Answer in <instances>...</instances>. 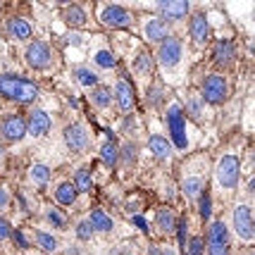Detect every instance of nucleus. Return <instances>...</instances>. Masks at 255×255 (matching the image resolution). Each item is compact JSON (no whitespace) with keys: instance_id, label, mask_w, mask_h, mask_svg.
I'll return each mask as SVG.
<instances>
[{"instance_id":"1","label":"nucleus","mask_w":255,"mask_h":255,"mask_svg":"<svg viewBox=\"0 0 255 255\" xmlns=\"http://www.w3.org/2000/svg\"><path fill=\"white\" fill-rule=\"evenodd\" d=\"M0 96L10 100H17L22 105H29L38 98V89L36 84L24 77H14V74H0Z\"/></svg>"},{"instance_id":"2","label":"nucleus","mask_w":255,"mask_h":255,"mask_svg":"<svg viewBox=\"0 0 255 255\" xmlns=\"http://www.w3.org/2000/svg\"><path fill=\"white\" fill-rule=\"evenodd\" d=\"M239 177H241V162H239V157L234 155V153H227V155L220 157L217 169H215L217 186L224 191H232V189H236Z\"/></svg>"},{"instance_id":"3","label":"nucleus","mask_w":255,"mask_h":255,"mask_svg":"<svg viewBox=\"0 0 255 255\" xmlns=\"http://www.w3.org/2000/svg\"><path fill=\"white\" fill-rule=\"evenodd\" d=\"M167 127H169V136L174 141L177 150H186L189 148V136H186V117L179 103H172L167 110Z\"/></svg>"},{"instance_id":"4","label":"nucleus","mask_w":255,"mask_h":255,"mask_svg":"<svg viewBox=\"0 0 255 255\" xmlns=\"http://www.w3.org/2000/svg\"><path fill=\"white\" fill-rule=\"evenodd\" d=\"M229 253V229L227 224L215 220L208 227V244H205V255H227Z\"/></svg>"},{"instance_id":"5","label":"nucleus","mask_w":255,"mask_h":255,"mask_svg":"<svg viewBox=\"0 0 255 255\" xmlns=\"http://www.w3.org/2000/svg\"><path fill=\"white\" fill-rule=\"evenodd\" d=\"M203 100L205 103H210V105H220L227 100L229 96V86H227V79L222 74H210V77H205L203 81Z\"/></svg>"},{"instance_id":"6","label":"nucleus","mask_w":255,"mask_h":255,"mask_svg":"<svg viewBox=\"0 0 255 255\" xmlns=\"http://www.w3.org/2000/svg\"><path fill=\"white\" fill-rule=\"evenodd\" d=\"M181 57H184V45L179 38H165L162 45H160V50H157V62L162 69H174V67L181 62Z\"/></svg>"},{"instance_id":"7","label":"nucleus","mask_w":255,"mask_h":255,"mask_svg":"<svg viewBox=\"0 0 255 255\" xmlns=\"http://www.w3.org/2000/svg\"><path fill=\"white\" fill-rule=\"evenodd\" d=\"M98 19L105 26H112V29H127L131 24V14L127 7L122 5H105L103 10L98 12Z\"/></svg>"},{"instance_id":"8","label":"nucleus","mask_w":255,"mask_h":255,"mask_svg":"<svg viewBox=\"0 0 255 255\" xmlns=\"http://www.w3.org/2000/svg\"><path fill=\"white\" fill-rule=\"evenodd\" d=\"M53 62V50L45 41H33L26 48V65L33 69H48Z\"/></svg>"},{"instance_id":"9","label":"nucleus","mask_w":255,"mask_h":255,"mask_svg":"<svg viewBox=\"0 0 255 255\" xmlns=\"http://www.w3.org/2000/svg\"><path fill=\"white\" fill-rule=\"evenodd\" d=\"M234 229L244 241H253L255 227H253V210L248 205H236L234 208Z\"/></svg>"},{"instance_id":"10","label":"nucleus","mask_w":255,"mask_h":255,"mask_svg":"<svg viewBox=\"0 0 255 255\" xmlns=\"http://www.w3.org/2000/svg\"><path fill=\"white\" fill-rule=\"evenodd\" d=\"M65 143L72 153H86L91 143L86 127L84 124H69L65 129Z\"/></svg>"},{"instance_id":"11","label":"nucleus","mask_w":255,"mask_h":255,"mask_svg":"<svg viewBox=\"0 0 255 255\" xmlns=\"http://www.w3.org/2000/svg\"><path fill=\"white\" fill-rule=\"evenodd\" d=\"M115 98H117L120 112L129 115V112L133 110V105H136V93H133L131 84H129L127 79H120V81L115 84Z\"/></svg>"},{"instance_id":"12","label":"nucleus","mask_w":255,"mask_h":255,"mask_svg":"<svg viewBox=\"0 0 255 255\" xmlns=\"http://www.w3.org/2000/svg\"><path fill=\"white\" fill-rule=\"evenodd\" d=\"M0 133H2V138H5V141L17 143V141H22L24 133H26V122H24L19 115H12V117H7V120L2 122Z\"/></svg>"},{"instance_id":"13","label":"nucleus","mask_w":255,"mask_h":255,"mask_svg":"<svg viewBox=\"0 0 255 255\" xmlns=\"http://www.w3.org/2000/svg\"><path fill=\"white\" fill-rule=\"evenodd\" d=\"M155 7L167 19H181V17L189 14L191 2H186V0H162V2H157Z\"/></svg>"},{"instance_id":"14","label":"nucleus","mask_w":255,"mask_h":255,"mask_svg":"<svg viewBox=\"0 0 255 255\" xmlns=\"http://www.w3.org/2000/svg\"><path fill=\"white\" fill-rule=\"evenodd\" d=\"M50 115L43 110H33L31 117H29V122H26V131L31 133L33 138H41L45 133L50 131Z\"/></svg>"},{"instance_id":"15","label":"nucleus","mask_w":255,"mask_h":255,"mask_svg":"<svg viewBox=\"0 0 255 255\" xmlns=\"http://www.w3.org/2000/svg\"><path fill=\"white\" fill-rule=\"evenodd\" d=\"M191 41L196 45H203L208 41V36H210V24H208V17L203 14V12H196L193 17H191Z\"/></svg>"},{"instance_id":"16","label":"nucleus","mask_w":255,"mask_h":255,"mask_svg":"<svg viewBox=\"0 0 255 255\" xmlns=\"http://www.w3.org/2000/svg\"><path fill=\"white\" fill-rule=\"evenodd\" d=\"M143 33L145 38L150 41V43H155V41H165V38H169V24L165 22V19H157V17H153V19H148L143 26Z\"/></svg>"},{"instance_id":"17","label":"nucleus","mask_w":255,"mask_h":255,"mask_svg":"<svg viewBox=\"0 0 255 255\" xmlns=\"http://www.w3.org/2000/svg\"><path fill=\"white\" fill-rule=\"evenodd\" d=\"M212 62L217 67H229L234 62V43L229 41H220V43H215L212 48Z\"/></svg>"},{"instance_id":"18","label":"nucleus","mask_w":255,"mask_h":255,"mask_svg":"<svg viewBox=\"0 0 255 255\" xmlns=\"http://www.w3.org/2000/svg\"><path fill=\"white\" fill-rule=\"evenodd\" d=\"M7 33L14 41H29L31 38V24L22 19V17H12L7 22Z\"/></svg>"},{"instance_id":"19","label":"nucleus","mask_w":255,"mask_h":255,"mask_svg":"<svg viewBox=\"0 0 255 255\" xmlns=\"http://www.w3.org/2000/svg\"><path fill=\"white\" fill-rule=\"evenodd\" d=\"M155 222L162 234H172L177 227V215L172 208H157L155 210Z\"/></svg>"},{"instance_id":"20","label":"nucleus","mask_w":255,"mask_h":255,"mask_svg":"<svg viewBox=\"0 0 255 255\" xmlns=\"http://www.w3.org/2000/svg\"><path fill=\"white\" fill-rule=\"evenodd\" d=\"M148 148H150V153L157 160H167V157L172 155V143L167 138H162V136H150L148 138Z\"/></svg>"},{"instance_id":"21","label":"nucleus","mask_w":255,"mask_h":255,"mask_svg":"<svg viewBox=\"0 0 255 255\" xmlns=\"http://www.w3.org/2000/svg\"><path fill=\"white\" fill-rule=\"evenodd\" d=\"M117 157H120V148H117V143H115L112 133H108L105 143L100 145V160H103L108 167H112V165H117Z\"/></svg>"},{"instance_id":"22","label":"nucleus","mask_w":255,"mask_h":255,"mask_svg":"<svg viewBox=\"0 0 255 255\" xmlns=\"http://www.w3.org/2000/svg\"><path fill=\"white\" fill-rule=\"evenodd\" d=\"M91 227H93V232H103V234H108L112 232V220L108 217V212L105 210H100V208H96V210H91Z\"/></svg>"},{"instance_id":"23","label":"nucleus","mask_w":255,"mask_h":255,"mask_svg":"<svg viewBox=\"0 0 255 255\" xmlns=\"http://www.w3.org/2000/svg\"><path fill=\"white\" fill-rule=\"evenodd\" d=\"M29 179H31L36 186H45V184L50 181V167L41 165V162L31 165V167H29Z\"/></svg>"},{"instance_id":"24","label":"nucleus","mask_w":255,"mask_h":255,"mask_svg":"<svg viewBox=\"0 0 255 255\" xmlns=\"http://www.w3.org/2000/svg\"><path fill=\"white\" fill-rule=\"evenodd\" d=\"M65 19H67V24L69 26H84L86 24V10L81 7V5H69L67 7V12H65Z\"/></svg>"},{"instance_id":"25","label":"nucleus","mask_w":255,"mask_h":255,"mask_svg":"<svg viewBox=\"0 0 255 255\" xmlns=\"http://www.w3.org/2000/svg\"><path fill=\"white\" fill-rule=\"evenodd\" d=\"M55 200L57 205H74V200H77V191L72 184H60L55 189Z\"/></svg>"},{"instance_id":"26","label":"nucleus","mask_w":255,"mask_h":255,"mask_svg":"<svg viewBox=\"0 0 255 255\" xmlns=\"http://www.w3.org/2000/svg\"><path fill=\"white\" fill-rule=\"evenodd\" d=\"M181 191H184V196L186 198H198L200 193H203V179L200 177H186L184 179V184H181Z\"/></svg>"},{"instance_id":"27","label":"nucleus","mask_w":255,"mask_h":255,"mask_svg":"<svg viewBox=\"0 0 255 255\" xmlns=\"http://www.w3.org/2000/svg\"><path fill=\"white\" fill-rule=\"evenodd\" d=\"M91 100H93L96 108L105 110V108H110V103H112V91L105 89V86H96L93 93H91Z\"/></svg>"},{"instance_id":"28","label":"nucleus","mask_w":255,"mask_h":255,"mask_svg":"<svg viewBox=\"0 0 255 255\" xmlns=\"http://www.w3.org/2000/svg\"><path fill=\"white\" fill-rule=\"evenodd\" d=\"M74 79H77L81 86H86V89H96L98 86V77L91 69H86V67H77L74 69Z\"/></svg>"},{"instance_id":"29","label":"nucleus","mask_w":255,"mask_h":255,"mask_svg":"<svg viewBox=\"0 0 255 255\" xmlns=\"http://www.w3.org/2000/svg\"><path fill=\"white\" fill-rule=\"evenodd\" d=\"M133 69H136V74L148 77V74L153 72V57L148 55V53H138L136 60H133Z\"/></svg>"},{"instance_id":"30","label":"nucleus","mask_w":255,"mask_h":255,"mask_svg":"<svg viewBox=\"0 0 255 255\" xmlns=\"http://www.w3.org/2000/svg\"><path fill=\"white\" fill-rule=\"evenodd\" d=\"M36 244H38V248L45 251V253H55L57 251V239L48 232H36Z\"/></svg>"},{"instance_id":"31","label":"nucleus","mask_w":255,"mask_h":255,"mask_svg":"<svg viewBox=\"0 0 255 255\" xmlns=\"http://www.w3.org/2000/svg\"><path fill=\"white\" fill-rule=\"evenodd\" d=\"M74 191L77 193H86V191H91V172L89 169H77L74 172Z\"/></svg>"},{"instance_id":"32","label":"nucleus","mask_w":255,"mask_h":255,"mask_svg":"<svg viewBox=\"0 0 255 255\" xmlns=\"http://www.w3.org/2000/svg\"><path fill=\"white\" fill-rule=\"evenodd\" d=\"M93 62H96L100 69H112V67H115V55H112L110 50H98V53L93 55Z\"/></svg>"},{"instance_id":"33","label":"nucleus","mask_w":255,"mask_h":255,"mask_svg":"<svg viewBox=\"0 0 255 255\" xmlns=\"http://www.w3.org/2000/svg\"><path fill=\"white\" fill-rule=\"evenodd\" d=\"M45 217H48V222L53 224V227H57V229H65L67 227V215L55 210V208H50V210L45 212Z\"/></svg>"},{"instance_id":"34","label":"nucleus","mask_w":255,"mask_h":255,"mask_svg":"<svg viewBox=\"0 0 255 255\" xmlns=\"http://www.w3.org/2000/svg\"><path fill=\"white\" fill-rule=\"evenodd\" d=\"M93 227H91L89 220H81V222L77 224V236H79V241H91L93 239Z\"/></svg>"},{"instance_id":"35","label":"nucleus","mask_w":255,"mask_h":255,"mask_svg":"<svg viewBox=\"0 0 255 255\" xmlns=\"http://www.w3.org/2000/svg\"><path fill=\"white\" fill-rule=\"evenodd\" d=\"M205 253V244L200 236H193L189 244H186V255H203Z\"/></svg>"},{"instance_id":"36","label":"nucleus","mask_w":255,"mask_h":255,"mask_svg":"<svg viewBox=\"0 0 255 255\" xmlns=\"http://www.w3.org/2000/svg\"><path fill=\"white\" fill-rule=\"evenodd\" d=\"M120 155H122V160L127 162V165H131L133 160L138 157V148H136V143L129 141V143H124V148H122V153H120Z\"/></svg>"},{"instance_id":"37","label":"nucleus","mask_w":255,"mask_h":255,"mask_svg":"<svg viewBox=\"0 0 255 255\" xmlns=\"http://www.w3.org/2000/svg\"><path fill=\"white\" fill-rule=\"evenodd\" d=\"M200 215H203V220H210L212 215V196L208 191L200 196Z\"/></svg>"},{"instance_id":"38","label":"nucleus","mask_w":255,"mask_h":255,"mask_svg":"<svg viewBox=\"0 0 255 255\" xmlns=\"http://www.w3.org/2000/svg\"><path fill=\"white\" fill-rule=\"evenodd\" d=\"M162 96H165L162 86H153V89L148 91V103H150L153 108H157V105H160V100H162Z\"/></svg>"},{"instance_id":"39","label":"nucleus","mask_w":255,"mask_h":255,"mask_svg":"<svg viewBox=\"0 0 255 255\" xmlns=\"http://www.w3.org/2000/svg\"><path fill=\"white\" fill-rule=\"evenodd\" d=\"M65 43H67V45H74V48H79V45L84 43V36H81L79 31H69V33L65 36Z\"/></svg>"},{"instance_id":"40","label":"nucleus","mask_w":255,"mask_h":255,"mask_svg":"<svg viewBox=\"0 0 255 255\" xmlns=\"http://www.w3.org/2000/svg\"><path fill=\"white\" fill-rule=\"evenodd\" d=\"M177 241L186 246V220H177Z\"/></svg>"},{"instance_id":"41","label":"nucleus","mask_w":255,"mask_h":255,"mask_svg":"<svg viewBox=\"0 0 255 255\" xmlns=\"http://www.w3.org/2000/svg\"><path fill=\"white\" fill-rule=\"evenodd\" d=\"M10 236H14V244L19 246V248H29V239L24 236V232L17 229V232H10Z\"/></svg>"},{"instance_id":"42","label":"nucleus","mask_w":255,"mask_h":255,"mask_svg":"<svg viewBox=\"0 0 255 255\" xmlns=\"http://www.w3.org/2000/svg\"><path fill=\"white\" fill-rule=\"evenodd\" d=\"M7 205H10V193L5 186H0V210H5Z\"/></svg>"},{"instance_id":"43","label":"nucleus","mask_w":255,"mask_h":255,"mask_svg":"<svg viewBox=\"0 0 255 255\" xmlns=\"http://www.w3.org/2000/svg\"><path fill=\"white\" fill-rule=\"evenodd\" d=\"M131 222H133V227H136V229H141V232H148V224H145V220L143 217H141V215H133L131 217Z\"/></svg>"},{"instance_id":"44","label":"nucleus","mask_w":255,"mask_h":255,"mask_svg":"<svg viewBox=\"0 0 255 255\" xmlns=\"http://www.w3.org/2000/svg\"><path fill=\"white\" fill-rule=\"evenodd\" d=\"M108 255H133V251L129 246H117V248H112Z\"/></svg>"},{"instance_id":"45","label":"nucleus","mask_w":255,"mask_h":255,"mask_svg":"<svg viewBox=\"0 0 255 255\" xmlns=\"http://www.w3.org/2000/svg\"><path fill=\"white\" fill-rule=\"evenodd\" d=\"M5 239H10V227H7V222L0 217V241H5Z\"/></svg>"},{"instance_id":"46","label":"nucleus","mask_w":255,"mask_h":255,"mask_svg":"<svg viewBox=\"0 0 255 255\" xmlns=\"http://www.w3.org/2000/svg\"><path fill=\"white\" fill-rule=\"evenodd\" d=\"M191 115H196V117H200V103L196 98H191V105H189Z\"/></svg>"},{"instance_id":"47","label":"nucleus","mask_w":255,"mask_h":255,"mask_svg":"<svg viewBox=\"0 0 255 255\" xmlns=\"http://www.w3.org/2000/svg\"><path fill=\"white\" fill-rule=\"evenodd\" d=\"M65 253H67V255H84V251H81V248H77V246H69Z\"/></svg>"},{"instance_id":"48","label":"nucleus","mask_w":255,"mask_h":255,"mask_svg":"<svg viewBox=\"0 0 255 255\" xmlns=\"http://www.w3.org/2000/svg\"><path fill=\"white\" fill-rule=\"evenodd\" d=\"M148 255H162V248H157V246H148Z\"/></svg>"},{"instance_id":"49","label":"nucleus","mask_w":255,"mask_h":255,"mask_svg":"<svg viewBox=\"0 0 255 255\" xmlns=\"http://www.w3.org/2000/svg\"><path fill=\"white\" fill-rule=\"evenodd\" d=\"M138 205H141V200L136 198V200H129V203H127V208H129V210H138Z\"/></svg>"},{"instance_id":"50","label":"nucleus","mask_w":255,"mask_h":255,"mask_svg":"<svg viewBox=\"0 0 255 255\" xmlns=\"http://www.w3.org/2000/svg\"><path fill=\"white\" fill-rule=\"evenodd\" d=\"M17 200H19V208H22V210H26V198H24L22 193H19V196H17Z\"/></svg>"},{"instance_id":"51","label":"nucleus","mask_w":255,"mask_h":255,"mask_svg":"<svg viewBox=\"0 0 255 255\" xmlns=\"http://www.w3.org/2000/svg\"><path fill=\"white\" fill-rule=\"evenodd\" d=\"M162 255H177V251H172V248H167V251H162Z\"/></svg>"},{"instance_id":"52","label":"nucleus","mask_w":255,"mask_h":255,"mask_svg":"<svg viewBox=\"0 0 255 255\" xmlns=\"http://www.w3.org/2000/svg\"><path fill=\"white\" fill-rule=\"evenodd\" d=\"M0 160H2V145H0Z\"/></svg>"}]
</instances>
